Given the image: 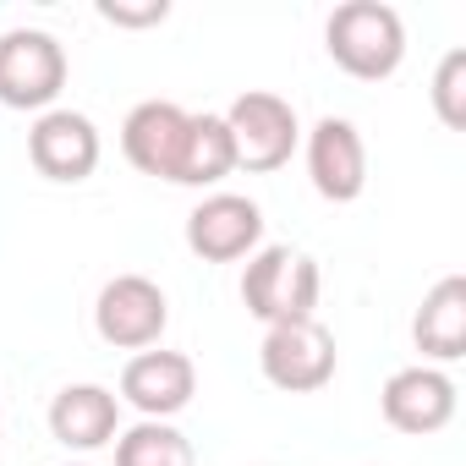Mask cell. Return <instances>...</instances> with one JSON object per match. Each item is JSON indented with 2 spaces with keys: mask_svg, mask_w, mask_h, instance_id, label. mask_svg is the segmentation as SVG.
I'll list each match as a JSON object with an SVG mask.
<instances>
[{
  "mask_svg": "<svg viewBox=\"0 0 466 466\" xmlns=\"http://www.w3.org/2000/svg\"><path fill=\"white\" fill-rule=\"evenodd\" d=\"M324 50L329 61L357 77V83H384L406 61V23L384 0H346L324 23Z\"/></svg>",
  "mask_w": 466,
  "mask_h": 466,
  "instance_id": "obj_1",
  "label": "cell"
},
{
  "mask_svg": "<svg viewBox=\"0 0 466 466\" xmlns=\"http://www.w3.org/2000/svg\"><path fill=\"white\" fill-rule=\"evenodd\" d=\"M319 264L302 253V248H258L253 258H248V269H242V302H248V313L264 324V329H275V324H302V319H313V308H319Z\"/></svg>",
  "mask_w": 466,
  "mask_h": 466,
  "instance_id": "obj_2",
  "label": "cell"
},
{
  "mask_svg": "<svg viewBox=\"0 0 466 466\" xmlns=\"http://www.w3.org/2000/svg\"><path fill=\"white\" fill-rule=\"evenodd\" d=\"M66 88V50L45 28L0 34V105L6 110H56Z\"/></svg>",
  "mask_w": 466,
  "mask_h": 466,
  "instance_id": "obj_3",
  "label": "cell"
},
{
  "mask_svg": "<svg viewBox=\"0 0 466 466\" xmlns=\"http://www.w3.org/2000/svg\"><path fill=\"white\" fill-rule=\"evenodd\" d=\"M225 132H230V148H237V170H280L302 143V121L291 99L269 88H248L242 99H230Z\"/></svg>",
  "mask_w": 466,
  "mask_h": 466,
  "instance_id": "obj_4",
  "label": "cell"
},
{
  "mask_svg": "<svg viewBox=\"0 0 466 466\" xmlns=\"http://www.w3.org/2000/svg\"><path fill=\"white\" fill-rule=\"evenodd\" d=\"M258 368L275 390L286 395H313L335 379V335L319 324V319H302V324H275L264 329V346H258Z\"/></svg>",
  "mask_w": 466,
  "mask_h": 466,
  "instance_id": "obj_5",
  "label": "cell"
},
{
  "mask_svg": "<svg viewBox=\"0 0 466 466\" xmlns=\"http://www.w3.org/2000/svg\"><path fill=\"white\" fill-rule=\"evenodd\" d=\"M165 324H170V302H165V291L148 275H116L99 291V302H94V329L116 351H148V346H159Z\"/></svg>",
  "mask_w": 466,
  "mask_h": 466,
  "instance_id": "obj_6",
  "label": "cell"
},
{
  "mask_svg": "<svg viewBox=\"0 0 466 466\" xmlns=\"http://www.w3.org/2000/svg\"><path fill=\"white\" fill-rule=\"evenodd\" d=\"M264 242V208L242 192H208L187 214V248L203 264H237L253 258Z\"/></svg>",
  "mask_w": 466,
  "mask_h": 466,
  "instance_id": "obj_7",
  "label": "cell"
},
{
  "mask_svg": "<svg viewBox=\"0 0 466 466\" xmlns=\"http://www.w3.org/2000/svg\"><path fill=\"white\" fill-rule=\"evenodd\" d=\"M379 406H384V422H390L395 433L428 439V433L450 428V417H455V379H450L444 368H428V362L400 368V373L384 379Z\"/></svg>",
  "mask_w": 466,
  "mask_h": 466,
  "instance_id": "obj_8",
  "label": "cell"
},
{
  "mask_svg": "<svg viewBox=\"0 0 466 466\" xmlns=\"http://www.w3.org/2000/svg\"><path fill=\"white\" fill-rule=\"evenodd\" d=\"M99 127L83 110H45L28 127V159L45 181H88L99 170Z\"/></svg>",
  "mask_w": 466,
  "mask_h": 466,
  "instance_id": "obj_9",
  "label": "cell"
},
{
  "mask_svg": "<svg viewBox=\"0 0 466 466\" xmlns=\"http://www.w3.org/2000/svg\"><path fill=\"white\" fill-rule=\"evenodd\" d=\"M192 395H198V368H192V357L187 351H137L127 368H121V395L116 400H127V406H137L143 417H154V422H170L176 411H187L192 406Z\"/></svg>",
  "mask_w": 466,
  "mask_h": 466,
  "instance_id": "obj_10",
  "label": "cell"
},
{
  "mask_svg": "<svg viewBox=\"0 0 466 466\" xmlns=\"http://www.w3.org/2000/svg\"><path fill=\"white\" fill-rule=\"evenodd\" d=\"M308 176L324 203H357L368 187V143L346 116H324L308 132Z\"/></svg>",
  "mask_w": 466,
  "mask_h": 466,
  "instance_id": "obj_11",
  "label": "cell"
},
{
  "mask_svg": "<svg viewBox=\"0 0 466 466\" xmlns=\"http://www.w3.org/2000/svg\"><path fill=\"white\" fill-rule=\"evenodd\" d=\"M187 110L170 105V99H143L132 105V116L121 121V154L143 170V176H159V181H176L181 170V148H187Z\"/></svg>",
  "mask_w": 466,
  "mask_h": 466,
  "instance_id": "obj_12",
  "label": "cell"
},
{
  "mask_svg": "<svg viewBox=\"0 0 466 466\" xmlns=\"http://www.w3.org/2000/svg\"><path fill=\"white\" fill-rule=\"evenodd\" d=\"M50 433L66 450H105L121 433V400L105 384H66L50 400Z\"/></svg>",
  "mask_w": 466,
  "mask_h": 466,
  "instance_id": "obj_13",
  "label": "cell"
},
{
  "mask_svg": "<svg viewBox=\"0 0 466 466\" xmlns=\"http://www.w3.org/2000/svg\"><path fill=\"white\" fill-rule=\"evenodd\" d=\"M411 340H417V351L428 357V368L466 357V275H444V280L422 297V308H417V319H411Z\"/></svg>",
  "mask_w": 466,
  "mask_h": 466,
  "instance_id": "obj_14",
  "label": "cell"
},
{
  "mask_svg": "<svg viewBox=\"0 0 466 466\" xmlns=\"http://www.w3.org/2000/svg\"><path fill=\"white\" fill-rule=\"evenodd\" d=\"M237 170V148H230V132H225V116H192L187 121V148H181V170H176V187H214Z\"/></svg>",
  "mask_w": 466,
  "mask_h": 466,
  "instance_id": "obj_15",
  "label": "cell"
},
{
  "mask_svg": "<svg viewBox=\"0 0 466 466\" xmlns=\"http://www.w3.org/2000/svg\"><path fill=\"white\" fill-rule=\"evenodd\" d=\"M116 466H198L192 439L176 422H132L127 433H116Z\"/></svg>",
  "mask_w": 466,
  "mask_h": 466,
  "instance_id": "obj_16",
  "label": "cell"
},
{
  "mask_svg": "<svg viewBox=\"0 0 466 466\" xmlns=\"http://www.w3.org/2000/svg\"><path fill=\"white\" fill-rule=\"evenodd\" d=\"M433 110L450 132L466 127V50H450L433 72Z\"/></svg>",
  "mask_w": 466,
  "mask_h": 466,
  "instance_id": "obj_17",
  "label": "cell"
},
{
  "mask_svg": "<svg viewBox=\"0 0 466 466\" xmlns=\"http://www.w3.org/2000/svg\"><path fill=\"white\" fill-rule=\"evenodd\" d=\"M99 17L116 28H154L170 17V0H99Z\"/></svg>",
  "mask_w": 466,
  "mask_h": 466,
  "instance_id": "obj_18",
  "label": "cell"
},
{
  "mask_svg": "<svg viewBox=\"0 0 466 466\" xmlns=\"http://www.w3.org/2000/svg\"><path fill=\"white\" fill-rule=\"evenodd\" d=\"M66 466H88V461H66Z\"/></svg>",
  "mask_w": 466,
  "mask_h": 466,
  "instance_id": "obj_19",
  "label": "cell"
}]
</instances>
